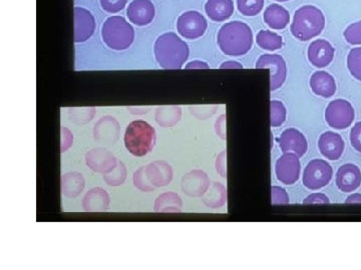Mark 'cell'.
<instances>
[{
  "label": "cell",
  "instance_id": "5bb4252c",
  "mask_svg": "<svg viewBox=\"0 0 361 270\" xmlns=\"http://www.w3.org/2000/svg\"><path fill=\"white\" fill-rule=\"evenodd\" d=\"M361 184V170L357 165L346 163L337 170L336 186L342 193H353Z\"/></svg>",
  "mask_w": 361,
  "mask_h": 270
},
{
  "label": "cell",
  "instance_id": "7a4b0ae2",
  "mask_svg": "<svg viewBox=\"0 0 361 270\" xmlns=\"http://www.w3.org/2000/svg\"><path fill=\"white\" fill-rule=\"evenodd\" d=\"M325 27L324 14L313 6L300 7L294 14L291 33L300 41H307L318 37Z\"/></svg>",
  "mask_w": 361,
  "mask_h": 270
},
{
  "label": "cell",
  "instance_id": "3957f363",
  "mask_svg": "<svg viewBox=\"0 0 361 270\" xmlns=\"http://www.w3.org/2000/svg\"><path fill=\"white\" fill-rule=\"evenodd\" d=\"M159 63L165 68H180L189 56V47L175 33L169 32L159 37L156 44Z\"/></svg>",
  "mask_w": 361,
  "mask_h": 270
},
{
  "label": "cell",
  "instance_id": "44dd1931",
  "mask_svg": "<svg viewBox=\"0 0 361 270\" xmlns=\"http://www.w3.org/2000/svg\"><path fill=\"white\" fill-rule=\"evenodd\" d=\"M264 21L272 30H284L289 25L290 14L283 6L273 4L266 8Z\"/></svg>",
  "mask_w": 361,
  "mask_h": 270
},
{
  "label": "cell",
  "instance_id": "4316f807",
  "mask_svg": "<svg viewBox=\"0 0 361 270\" xmlns=\"http://www.w3.org/2000/svg\"><path fill=\"white\" fill-rule=\"evenodd\" d=\"M108 120L109 117H106V127H102V125H99V123H97L96 127H94V137H96L97 141L101 142H113L114 143V142L116 141V139L111 134H109V131L118 134V125L116 127H111V124H114L116 120H114V118L111 117L110 118V122H108Z\"/></svg>",
  "mask_w": 361,
  "mask_h": 270
},
{
  "label": "cell",
  "instance_id": "cb8c5ba5",
  "mask_svg": "<svg viewBox=\"0 0 361 270\" xmlns=\"http://www.w3.org/2000/svg\"><path fill=\"white\" fill-rule=\"evenodd\" d=\"M85 186V180L82 174L71 172L63 176V193L66 196L75 198Z\"/></svg>",
  "mask_w": 361,
  "mask_h": 270
},
{
  "label": "cell",
  "instance_id": "f1b7e54d",
  "mask_svg": "<svg viewBox=\"0 0 361 270\" xmlns=\"http://www.w3.org/2000/svg\"><path fill=\"white\" fill-rule=\"evenodd\" d=\"M286 108L279 101H271V127L273 129L281 127L286 120Z\"/></svg>",
  "mask_w": 361,
  "mask_h": 270
},
{
  "label": "cell",
  "instance_id": "7402d4cb",
  "mask_svg": "<svg viewBox=\"0 0 361 270\" xmlns=\"http://www.w3.org/2000/svg\"><path fill=\"white\" fill-rule=\"evenodd\" d=\"M110 198L102 188H94L85 194L84 208L85 212H104L108 210Z\"/></svg>",
  "mask_w": 361,
  "mask_h": 270
},
{
  "label": "cell",
  "instance_id": "8d00e7d4",
  "mask_svg": "<svg viewBox=\"0 0 361 270\" xmlns=\"http://www.w3.org/2000/svg\"><path fill=\"white\" fill-rule=\"evenodd\" d=\"M304 205H315V203H330L329 198L324 193H312L303 200Z\"/></svg>",
  "mask_w": 361,
  "mask_h": 270
},
{
  "label": "cell",
  "instance_id": "d4e9b609",
  "mask_svg": "<svg viewBox=\"0 0 361 270\" xmlns=\"http://www.w3.org/2000/svg\"><path fill=\"white\" fill-rule=\"evenodd\" d=\"M204 203L209 207L217 208L226 202V188L219 182H215L204 193Z\"/></svg>",
  "mask_w": 361,
  "mask_h": 270
},
{
  "label": "cell",
  "instance_id": "603a6c76",
  "mask_svg": "<svg viewBox=\"0 0 361 270\" xmlns=\"http://www.w3.org/2000/svg\"><path fill=\"white\" fill-rule=\"evenodd\" d=\"M182 207L183 202L180 196L173 193L161 194L155 205L157 212H180Z\"/></svg>",
  "mask_w": 361,
  "mask_h": 270
},
{
  "label": "cell",
  "instance_id": "30bf717a",
  "mask_svg": "<svg viewBox=\"0 0 361 270\" xmlns=\"http://www.w3.org/2000/svg\"><path fill=\"white\" fill-rule=\"evenodd\" d=\"M208 27L206 18L198 11H187L177 21L178 32L187 39H196L204 35Z\"/></svg>",
  "mask_w": 361,
  "mask_h": 270
},
{
  "label": "cell",
  "instance_id": "ab89813d",
  "mask_svg": "<svg viewBox=\"0 0 361 270\" xmlns=\"http://www.w3.org/2000/svg\"><path fill=\"white\" fill-rule=\"evenodd\" d=\"M243 66L240 65L239 63H236V61H228V63H223V65L221 66V68H242Z\"/></svg>",
  "mask_w": 361,
  "mask_h": 270
},
{
  "label": "cell",
  "instance_id": "836d02e7",
  "mask_svg": "<svg viewBox=\"0 0 361 270\" xmlns=\"http://www.w3.org/2000/svg\"><path fill=\"white\" fill-rule=\"evenodd\" d=\"M99 1L104 11L109 13H116L125 8L128 0H99Z\"/></svg>",
  "mask_w": 361,
  "mask_h": 270
},
{
  "label": "cell",
  "instance_id": "4dcf8cb0",
  "mask_svg": "<svg viewBox=\"0 0 361 270\" xmlns=\"http://www.w3.org/2000/svg\"><path fill=\"white\" fill-rule=\"evenodd\" d=\"M180 117V110L179 108H174V110L171 111L170 115L165 113L163 108H159L157 111V122L161 127H173L176 123L179 122Z\"/></svg>",
  "mask_w": 361,
  "mask_h": 270
},
{
  "label": "cell",
  "instance_id": "e575fe53",
  "mask_svg": "<svg viewBox=\"0 0 361 270\" xmlns=\"http://www.w3.org/2000/svg\"><path fill=\"white\" fill-rule=\"evenodd\" d=\"M271 198H272V203L275 205H287L289 203L288 193L284 188L280 186H272L271 188Z\"/></svg>",
  "mask_w": 361,
  "mask_h": 270
},
{
  "label": "cell",
  "instance_id": "d6986e66",
  "mask_svg": "<svg viewBox=\"0 0 361 270\" xmlns=\"http://www.w3.org/2000/svg\"><path fill=\"white\" fill-rule=\"evenodd\" d=\"M94 30V18L90 11L77 7L75 9V41H85L92 37Z\"/></svg>",
  "mask_w": 361,
  "mask_h": 270
},
{
  "label": "cell",
  "instance_id": "9c48e42d",
  "mask_svg": "<svg viewBox=\"0 0 361 270\" xmlns=\"http://www.w3.org/2000/svg\"><path fill=\"white\" fill-rule=\"evenodd\" d=\"M256 68L270 70L271 91L279 89L283 85L287 77L286 63L278 54H263L256 63Z\"/></svg>",
  "mask_w": 361,
  "mask_h": 270
},
{
  "label": "cell",
  "instance_id": "f546056e",
  "mask_svg": "<svg viewBox=\"0 0 361 270\" xmlns=\"http://www.w3.org/2000/svg\"><path fill=\"white\" fill-rule=\"evenodd\" d=\"M348 68L355 79L361 82V47L351 49L348 56Z\"/></svg>",
  "mask_w": 361,
  "mask_h": 270
},
{
  "label": "cell",
  "instance_id": "d590c367",
  "mask_svg": "<svg viewBox=\"0 0 361 270\" xmlns=\"http://www.w3.org/2000/svg\"><path fill=\"white\" fill-rule=\"evenodd\" d=\"M350 142L353 148L361 153V122L355 123V127L351 129Z\"/></svg>",
  "mask_w": 361,
  "mask_h": 270
},
{
  "label": "cell",
  "instance_id": "52a82bcc",
  "mask_svg": "<svg viewBox=\"0 0 361 270\" xmlns=\"http://www.w3.org/2000/svg\"><path fill=\"white\" fill-rule=\"evenodd\" d=\"M355 108L345 99L331 101L325 110V120L334 129H348L355 120Z\"/></svg>",
  "mask_w": 361,
  "mask_h": 270
},
{
  "label": "cell",
  "instance_id": "2e32d148",
  "mask_svg": "<svg viewBox=\"0 0 361 270\" xmlns=\"http://www.w3.org/2000/svg\"><path fill=\"white\" fill-rule=\"evenodd\" d=\"M127 13L133 25H148L155 18V6L149 0H134L130 2Z\"/></svg>",
  "mask_w": 361,
  "mask_h": 270
},
{
  "label": "cell",
  "instance_id": "5b68a950",
  "mask_svg": "<svg viewBox=\"0 0 361 270\" xmlns=\"http://www.w3.org/2000/svg\"><path fill=\"white\" fill-rule=\"evenodd\" d=\"M172 179V167L165 161H156L135 172L134 182L135 187L141 191H152L157 186H168Z\"/></svg>",
  "mask_w": 361,
  "mask_h": 270
},
{
  "label": "cell",
  "instance_id": "d6a6232c",
  "mask_svg": "<svg viewBox=\"0 0 361 270\" xmlns=\"http://www.w3.org/2000/svg\"><path fill=\"white\" fill-rule=\"evenodd\" d=\"M111 174H106L104 176H109V175H115L111 176L110 179H104L108 182L110 186H120L126 179V168L125 165L122 162H118V165L115 168L111 170Z\"/></svg>",
  "mask_w": 361,
  "mask_h": 270
},
{
  "label": "cell",
  "instance_id": "74e56055",
  "mask_svg": "<svg viewBox=\"0 0 361 270\" xmlns=\"http://www.w3.org/2000/svg\"><path fill=\"white\" fill-rule=\"evenodd\" d=\"M216 169L223 177H226V151H223L219 156H218L217 161H216Z\"/></svg>",
  "mask_w": 361,
  "mask_h": 270
},
{
  "label": "cell",
  "instance_id": "ac0fdd59",
  "mask_svg": "<svg viewBox=\"0 0 361 270\" xmlns=\"http://www.w3.org/2000/svg\"><path fill=\"white\" fill-rule=\"evenodd\" d=\"M310 87L313 94L323 98H329L336 92L334 77L326 71H316L310 78Z\"/></svg>",
  "mask_w": 361,
  "mask_h": 270
},
{
  "label": "cell",
  "instance_id": "ffe728a7",
  "mask_svg": "<svg viewBox=\"0 0 361 270\" xmlns=\"http://www.w3.org/2000/svg\"><path fill=\"white\" fill-rule=\"evenodd\" d=\"M207 15L211 20L222 22L234 13L233 0H208L205 6Z\"/></svg>",
  "mask_w": 361,
  "mask_h": 270
},
{
  "label": "cell",
  "instance_id": "b9f144b4",
  "mask_svg": "<svg viewBox=\"0 0 361 270\" xmlns=\"http://www.w3.org/2000/svg\"><path fill=\"white\" fill-rule=\"evenodd\" d=\"M277 1L285 2V1H288V0H277Z\"/></svg>",
  "mask_w": 361,
  "mask_h": 270
},
{
  "label": "cell",
  "instance_id": "83f0119b",
  "mask_svg": "<svg viewBox=\"0 0 361 270\" xmlns=\"http://www.w3.org/2000/svg\"><path fill=\"white\" fill-rule=\"evenodd\" d=\"M239 13L245 16H255L264 7V0H237Z\"/></svg>",
  "mask_w": 361,
  "mask_h": 270
},
{
  "label": "cell",
  "instance_id": "f35d334b",
  "mask_svg": "<svg viewBox=\"0 0 361 270\" xmlns=\"http://www.w3.org/2000/svg\"><path fill=\"white\" fill-rule=\"evenodd\" d=\"M345 203H361V193L350 194L346 198Z\"/></svg>",
  "mask_w": 361,
  "mask_h": 270
},
{
  "label": "cell",
  "instance_id": "484cf974",
  "mask_svg": "<svg viewBox=\"0 0 361 270\" xmlns=\"http://www.w3.org/2000/svg\"><path fill=\"white\" fill-rule=\"evenodd\" d=\"M256 41L259 47L266 51H274L280 49L283 45V39L276 33L271 32L269 30H261L256 37Z\"/></svg>",
  "mask_w": 361,
  "mask_h": 270
},
{
  "label": "cell",
  "instance_id": "8fae6325",
  "mask_svg": "<svg viewBox=\"0 0 361 270\" xmlns=\"http://www.w3.org/2000/svg\"><path fill=\"white\" fill-rule=\"evenodd\" d=\"M301 165L299 156L293 153H283L275 165L277 179L286 186L295 184L300 176Z\"/></svg>",
  "mask_w": 361,
  "mask_h": 270
},
{
  "label": "cell",
  "instance_id": "1f68e13d",
  "mask_svg": "<svg viewBox=\"0 0 361 270\" xmlns=\"http://www.w3.org/2000/svg\"><path fill=\"white\" fill-rule=\"evenodd\" d=\"M343 34L349 44H361V20L349 25Z\"/></svg>",
  "mask_w": 361,
  "mask_h": 270
},
{
  "label": "cell",
  "instance_id": "6da1fadb",
  "mask_svg": "<svg viewBox=\"0 0 361 270\" xmlns=\"http://www.w3.org/2000/svg\"><path fill=\"white\" fill-rule=\"evenodd\" d=\"M218 44L226 56H242L248 53L253 44L250 26L237 20L223 25L218 33Z\"/></svg>",
  "mask_w": 361,
  "mask_h": 270
},
{
  "label": "cell",
  "instance_id": "8992f818",
  "mask_svg": "<svg viewBox=\"0 0 361 270\" xmlns=\"http://www.w3.org/2000/svg\"><path fill=\"white\" fill-rule=\"evenodd\" d=\"M102 34L104 41L114 49H125L134 40V30L121 16L108 18L104 23Z\"/></svg>",
  "mask_w": 361,
  "mask_h": 270
},
{
  "label": "cell",
  "instance_id": "ba28073f",
  "mask_svg": "<svg viewBox=\"0 0 361 270\" xmlns=\"http://www.w3.org/2000/svg\"><path fill=\"white\" fill-rule=\"evenodd\" d=\"M334 176V169L327 161L311 160L303 174V184L310 191H318L326 186Z\"/></svg>",
  "mask_w": 361,
  "mask_h": 270
},
{
  "label": "cell",
  "instance_id": "277c9868",
  "mask_svg": "<svg viewBox=\"0 0 361 270\" xmlns=\"http://www.w3.org/2000/svg\"><path fill=\"white\" fill-rule=\"evenodd\" d=\"M156 142L155 129L144 120L130 122L125 134L126 148L137 158L148 155Z\"/></svg>",
  "mask_w": 361,
  "mask_h": 270
},
{
  "label": "cell",
  "instance_id": "7c38bea8",
  "mask_svg": "<svg viewBox=\"0 0 361 270\" xmlns=\"http://www.w3.org/2000/svg\"><path fill=\"white\" fill-rule=\"evenodd\" d=\"M279 146L282 153H293L299 158H302L308 149L305 135L296 129L284 130L279 139Z\"/></svg>",
  "mask_w": 361,
  "mask_h": 270
},
{
  "label": "cell",
  "instance_id": "9a60e30c",
  "mask_svg": "<svg viewBox=\"0 0 361 270\" xmlns=\"http://www.w3.org/2000/svg\"><path fill=\"white\" fill-rule=\"evenodd\" d=\"M334 46L327 40L318 39L313 41L308 47V59L315 68H326L334 58Z\"/></svg>",
  "mask_w": 361,
  "mask_h": 270
},
{
  "label": "cell",
  "instance_id": "4fadbf2b",
  "mask_svg": "<svg viewBox=\"0 0 361 270\" xmlns=\"http://www.w3.org/2000/svg\"><path fill=\"white\" fill-rule=\"evenodd\" d=\"M343 139L338 134L326 131L320 135L318 139V148L320 153L329 160L336 161L341 158L344 153Z\"/></svg>",
  "mask_w": 361,
  "mask_h": 270
},
{
  "label": "cell",
  "instance_id": "e0dca14e",
  "mask_svg": "<svg viewBox=\"0 0 361 270\" xmlns=\"http://www.w3.org/2000/svg\"><path fill=\"white\" fill-rule=\"evenodd\" d=\"M210 180L205 172L201 170H194L184 175L182 179V189L185 193L190 196L204 195L209 188Z\"/></svg>",
  "mask_w": 361,
  "mask_h": 270
},
{
  "label": "cell",
  "instance_id": "60d3db41",
  "mask_svg": "<svg viewBox=\"0 0 361 270\" xmlns=\"http://www.w3.org/2000/svg\"><path fill=\"white\" fill-rule=\"evenodd\" d=\"M195 63H196L197 65H187V68H208V65H206V63H200V61H195Z\"/></svg>",
  "mask_w": 361,
  "mask_h": 270
}]
</instances>
